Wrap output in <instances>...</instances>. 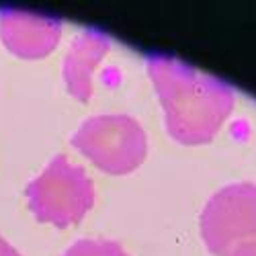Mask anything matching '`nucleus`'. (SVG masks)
<instances>
[{
    "mask_svg": "<svg viewBox=\"0 0 256 256\" xmlns=\"http://www.w3.org/2000/svg\"><path fill=\"white\" fill-rule=\"evenodd\" d=\"M232 256H256V244H250V246H244L240 250H236Z\"/></svg>",
    "mask_w": 256,
    "mask_h": 256,
    "instance_id": "1a4fd4ad",
    "label": "nucleus"
},
{
    "mask_svg": "<svg viewBox=\"0 0 256 256\" xmlns=\"http://www.w3.org/2000/svg\"><path fill=\"white\" fill-rule=\"evenodd\" d=\"M64 256H127V252L113 240H80Z\"/></svg>",
    "mask_w": 256,
    "mask_h": 256,
    "instance_id": "0eeeda50",
    "label": "nucleus"
},
{
    "mask_svg": "<svg viewBox=\"0 0 256 256\" xmlns=\"http://www.w3.org/2000/svg\"><path fill=\"white\" fill-rule=\"evenodd\" d=\"M201 236L216 256L256 244V184L238 182L218 190L201 213Z\"/></svg>",
    "mask_w": 256,
    "mask_h": 256,
    "instance_id": "20e7f679",
    "label": "nucleus"
},
{
    "mask_svg": "<svg viewBox=\"0 0 256 256\" xmlns=\"http://www.w3.org/2000/svg\"><path fill=\"white\" fill-rule=\"evenodd\" d=\"M0 256H20L6 240H2V238H0Z\"/></svg>",
    "mask_w": 256,
    "mask_h": 256,
    "instance_id": "6e6552de",
    "label": "nucleus"
},
{
    "mask_svg": "<svg viewBox=\"0 0 256 256\" xmlns=\"http://www.w3.org/2000/svg\"><path fill=\"white\" fill-rule=\"evenodd\" d=\"M148 72L164 106L166 130L180 144L211 142L234 111L236 98L228 82L180 60L154 54L148 58Z\"/></svg>",
    "mask_w": 256,
    "mask_h": 256,
    "instance_id": "f257e3e1",
    "label": "nucleus"
},
{
    "mask_svg": "<svg viewBox=\"0 0 256 256\" xmlns=\"http://www.w3.org/2000/svg\"><path fill=\"white\" fill-rule=\"evenodd\" d=\"M0 37L14 56L37 60L46 58L58 46L62 23L50 14L6 6L0 10Z\"/></svg>",
    "mask_w": 256,
    "mask_h": 256,
    "instance_id": "39448f33",
    "label": "nucleus"
},
{
    "mask_svg": "<svg viewBox=\"0 0 256 256\" xmlns=\"http://www.w3.org/2000/svg\"><path fill=\"white\" fill-rule=\"evenodd\" d=\"M27 201L35 218L44 224L68 228L78 224L94 203V184L84 168L58 154L27 184Z\"/></svg>",
    "mask_w": 256,
    "mask_h": 256,
    "instance_id": "f03ea898",
    "label": "nucleus"
},
{
    "mask_svg": "<svg viewBox=\"0 0 256 256\" xmlns=\"http://www.w3.org/2000/svg\"><path fill=\"white\" fill-rule=\"evenodd\" d=\"M109 48V35L98 29H86L72 41L64 60V80L74 98L86 102L92 96V72Z\"/></svg>",
    "mask_w": 256,
    "mask_h": 256,
    "instance_id": "423d86ee",
    "label": "nucleus"
},
{
    "mask_svg": "<svg viewBox=\"0 0 256 256\" xmlns=\"http://www.w3.org/2000/svg\"><path fill=\"white\" fill-rule=\"evenodd\" d=\"M72 144L109 174L132 172L148 154L146 132L130 115L90 117L74 134Z\"/></svg>",
    "mask_w": 256,
    "mask_h": 256,
    "instance_id": "7ed1b4c3",
    "label": "nucleus"
}]
</instances>
